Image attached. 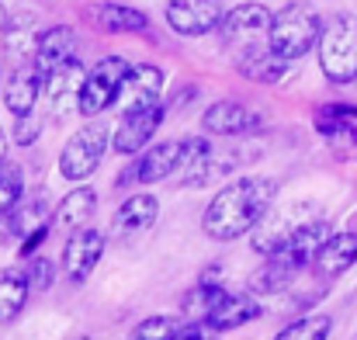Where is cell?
Instances as JSON below:
<instances>
[{"label":"cell","mask_w":357,"mask_h":340,"mask_svg":"<svg viewBox=\"0 0 357 340\" xmlns=\"http://www.w3.org/2000/svg\"><path fill=\"white\" fill-rule=\"evenodd\" d=\"M156 216H160V202H156V195H132V198H125L119 209H115V216H112V232L125 239V236H139V232H146V229H153L156 223Z\"/></svg>","instance_id":"cell-16"},{"label":"cell","mask_w":357,"mask_h":340,"mask_svg":"<svg viewBox=\"0 0 357 340\" xmlns=\"http://www.w3.org/2000/svg\"><path fill=\"white\" fill-rule=\"evenodd\" d=\"M38 17L31 10H21L7 21V31H3V49L10 59L21 63H35V52H38Z\"/></svg>","instance_id":"cell-19"},{"label":"cell","mask_w":357,"mask_h":340,"mask_svg":"<svg viewBox=\"0 0 357 340\" xmlns=\"http://www.w3.org/2000/svg\"><path fill=\"white\" fill-rule=\"evenodd\" d=\"M38 132H42V118H38V114H35V112L17 114V128H14L17 146H31V142L38 139Z\"/></svg>","instance_id":"cell-34"},{"label":"cell","mask_w":357,"mask_h":340,"mask_svg":"<svg viewBox=\"0 0 357 340\" xmlns=\"http://www.w3.org/2000/svg\"><path fill=\"white\" fill-rule=\"evenodd\" d=\"M94 209H98V191H94V188H73L66 198H59L56 223L77 232V229H84L87 223H91Z\"/></svg>","instance_id":"cell-22"},{"label":"cell","mask_w":357,"mask_h":340,"mask_svg":"<svg viewBox=\"0 0 357 340\" xmlns=\"http://www.w3.org/2000/svg\"><path fill=\"white\" fill-rule=\"evenodd\" d=\"M305 223H312L309 216H305V205H288L284 212H278V216H264V223L253 229V250L257 253H264V257H271V253H278L281 246H284V239L295 232L298 226H305Z\"/></svg>","instance_id":"cell-14"},{"label":"cell","mask_w":357,"mask_h":340,"mask_svg":"<svg viewBox=\"0 0 357 340\" xmlns=\"http://www.w3.org/2000/svg\"><path fill=\"white\" fill-rule=\"evenodd\" d=\"M28 292H31V285H28L24 271H17V267L0 271V323H10L24 309Z\"/></svg>","instance_id":"cell-23"},{"label":"cell","mask_w":357,"mask_h":340,"mask_svg":"<svg viewBox=\"0 0 357 340\" xmlns=\"http://www.w3.org/2000/svg\"><path fill=\"white\" fill-rule=\"evenodd\" d=\"M101 253H105V232L91 226L77 229L66 239V246H63V274H66V281L70 285H84L94 274Z\"/></svg>","instance_id":"cell-7"},{"label":"cell","mask_w":357,"mask_h":340,"mask_svg":"<svg viewBox=\"0 0 357 340\" xmlns=\"http://www.w3.org/2000/svg\"><path fill=\"white\" fill-rule=\"evenodd\" d=\"M177 163H181V139H177V142H156V146H149L132 167H125V174L119 177V188H125V184H153V181H163V177L177 174Z\"/></svg>","instance_id":"cell-11"},{"label":"cell","mask_w":357,"mask_h":340,"mask_svg":"<svg viewBox=\"0 0 357 340\" xmlns=\"http://www.w3.org/2000/svg\"><path fill=\"white\" fill-rule=\"evenodd\" d=\"M226 17L222 0H170L167 3V24L177 35H208Z\"/></svg>","instance_id":"cell-8"},{"label":"cell","mask_w":357,"mask_h":340,"mask_svg":"<svg viewBox=\"0 0 357 340\" xmlns=\"http://www.w3.org/2000/svg\"><path fill=\"white\" fill-rule=\"evenodd\" d=\"M354 264H357V232H333L323 243V250L316 253V260H312V267L323 278H340Z\"/></svg>","instance_id":"cell-20"},{"label":"cell","mask_w":357,"mask_h":340,"mask_svg":"<svg viewBox=\"0 0 357 340\" xmlns=\"http://www.w3.org/2000/svg\"><path fill=\"white\" fill-rule=\"evenodd\" d=\"M84 80H87V70H84L80 59H70V63H63L59 70H52V73L45 77V91H42V98H45V105H49V114L66 118L70 112H77Z\"/></svg>","instance_id":"cell-10"},{"label":"cell","mask_w":357,"mask_h":340,"mask_svg":"<svg viewBox=\"0 0 357 340\" xmlns=\"http://www.w3.org/2000/svg\"><path fill=\"white\" fill-rule=\"evenodd\" d=\"M354 340H357V337H354Z\"/></svg>","instance_id":"cell-39"},{"label":"cell","mask_w":357,"mask_h":340,"mask_svg":"<svg viewBox=\"0 0 357 340\" xmlns=\"http://www.w3.org/2000/svg\"><path fill=\"white\" fill-rule=\"evenodd\" d=\"M222 295H226V285L202 278V281L181 299V313H184L188 320H208V313L222 302Z\"/></svg>","instance_id":"cell-26"},{"label":"cell","mask_w":357,"mask_h":340,"mask_svg":"<svg viewBox=\"0 0 357 340\" xmlns=\"http://www.w3.org/2000/svg\"><path fill=\"white\" fill-rule=\"evenodd\" d=\"M128 59H121V56H105L101 63H94L91 70H87V80H84V87H80V105H77V112L84 114V118H98V114H105L112 105H119V94H121V84H125V77H128Z\"/></svg>","instance_id":"cell-5"},{"label":"cell","mask_w":357,"mask_h":340,"mask_svg":"<svg viewBox=\"0 0 357 340\" xmlns=\"http://www.w3.org/2000/svg\"><path fill=\"white\" fill-rule=\"evenodd\" d=\"M160 94H163V70L153 66V63L132 66L128 77H125V84H121L119 108H121V114H135V112H146V108H156V105H163Z\"/></svg>","instance_id":"cell-9"},{"label":"cell","mask_w":357,"mask_h":340,"mask_svg":"<svg viewBox=\"0 0 357 340\" xmlns=\"http://www.w3.org/2000/svg\"><path fill=\"white\" fill-rule=\"evenodd\" d=\"M215 337V330L208 327V323H195V327H188V330H181L174 340H212Z\"/></svg>","instance_id":"cell-35"},{"label":"cell","mask_w":357,"mask_h":340,"mask_svg":"<svg viewBox=\"0 0 357 340\" xmlns=\"http://www.w3.org/2000/svg\"><path fill=\"white\" fill-rule=\"evenodd\" d=\"M52 274H56V264L49 257H31V267H28V285L35 292H45L52 285Z\"/></svg>","instance_id":"cell-33"},{"label":"cell","mask_w":357,"mask_h":340,"mask_svg":"<svg viewBox=\"0 0 357 340\" xmlns=\"http://www.w3.org/2000/svg\"><path fill=\"white\" fill-rule=\"evenodd\" d=\"M7 163V135H3V128H0V167Z\"/></svg>","instance_id":"cell-36"},{"label":"cell","mask_w":357,"mask_h":340,"mask_svg":"<svg viewBox=\"0 0 357 340\" xmlns=\"http://www.w3.org/2000/svg\"><path fill=\"white\" fill-rule=\"evenodd\" d=\"M77 340H91V337H77Z\"/></svg>","instance_id":"cell-38"},{"label":"cell","mask_w":357,"mask_h":340,"mask_svg":"<svg viewBox=\"0 0 357 340\" xmlns=\"http://www.w3.org/2000/svg\"><path fill=\"white\" fill-rule=\"evenodd\" d=\"M278 198V181L271 177H236L229 181L205 209V219H202V229L208 239H239L246 236L250 229H257L264 223V216L271 212Z\"/></svg>","instance_id":"cell-1"},{"label":"cell","mask_w":357,"mask_h":340,"mask_svg":"<svg viewBox=\"0 0 357 340\" xmlns=\"http://www.w3.org/2000/svg\"><path fill=\"white\" fill-rule=\"evenodd\" d=\"M177 334L181 330H177V323L170 316H149V320H142L132 330V340H174Z\"/></svg>","instance_id":"cell-32"},{"label":"cell","mask_w":357,"mask_h":340,"mask_svg":"<svg viewBox=\"0 0 357 340\" xmlns=\"http://www.w3.org/2000/svg\"><path fill=\"white\" fill-rule=\"evenodd\" d=\"M49 216H52L49 202H45V198H31V202H24L21 209H14V212H10V232H14V236H21V239H28L31 232L45 229Z\"/></svg>","instance_id":"cell-28"},{"label":"cell","mask_w":357,"mask_h":340,"mask_svg":"<svg viewBox=\"0 0 357 340\" xmlns=\"http://www.w3.org/2000/svg\"><path fill=\"white\" fill-rule=\"evenodd\" d=\"M0 91H3L7 112L28 114V112H35V101H38L42 91H45V77H42V70H38L35 63H21V66H14V70L7 73V80H3Z\"/></svg>","instance_id":"cell-13"},{"label":"cell","mask_w":357,"mask_h":340,"mask_svg":"<svg viewBox=\"0 0 357 340\" xmlns=\"http://www.w3.org/2000/svg\"><path fill=\"white\" fill-rule=\"evenodd\" d=\"M319 66L326 80L333 84H354L357 80V17L337 14L323 24L319 35Z\"/></svg>","instance_id":"cell-3"},{"label":"cell","mask_w":357,"mask_h":340,"mask_svg":"<svg viewBox=\"0 0 357 340\" xmlns=\"http://www.w3.org/2000/svg\"><path fill=\"white\" fill-rule=\"evenodd\" d=\"M21 188H24V170L17 163H3L0 167V216H10L21 202Z\"/></svg>","instance_id":"cell-31"},{"label":"cell","mask_w":357,"mask_h":340,"mask_svg":"<svg viewBox=\"0 0 357 340\" xmlns=\"http://www.w3.org/2000/svg\"><path fill=\"white\" fill-rule=\"evenodd\" d=\"M7 21H10V17H7V7L0 3V38H3V31H7Z\"/></svg>","instance_id":"cell-37"},{"label":"cell","mask_w":357,"mask_h":340,"mask_svg":"<svg viewBox=\"0 0 357 340\" xmlns=\"http://www.w3.org/2000/svg\"><path fill=\"white\" fill-rule=\"evenodd\" d=\"M330 236H333V232H330V223H326V219H312V223L295 229V232L284 239V246H281L278 253H271V257L281 260V264H288V267H295V271H302V267H309V264L316 260V253L323 250V243H326Z\"/></svg>","instance_id":"cell-12"},{"label":"cell","mask_w":357,"mask_h":340,"mask_svg":"<svg viewBox=\"0 0 357 340\" xmlns=\"http://www.w3.org/2000/svg\"><path fill=\"white\" fill-rule=\"evenodd\" d=\"M295 274H298L295 267H288V264H281V260L267 257V260H264V267L250 278V292H257V295L281 292V288H288V281H291Z\"/></svg>","instance_id":"cell-29"},{"label":"cell","mask_w":357,"mask_h":340,"mask_svg":"<svg viewBox=\"0 0 357 340\" xmlns=\"http://www.w3.org/2000/svg\"><path fill=\"white\" fill-rule=\"evenodd\" d=\"M288 70H291V63L281 59V56H274L271 49L239 59V73H243L246 80H257V84H278V80L288 77Z\"/></svg>","instance_id":"cell-25"},{"label":"cell","mask_w":357,"mask_h":340,"mask_svg":"<svg viewBox=\"0 0 357 340\" xmlns=\"http://www.w3.org/2000/svg\"><path fill=\"white\" fill-rule=\"evenodd\" d=\"M94 21H98L105 31H115V35L146 31V28H149L146 10H135V7H125V3H101V7L94 10Z\"/></svg>","instance_id":"cell-24"},{"label":"cell","mask_w":357,"mask_h":340,"mask_svg":"<svg viewBox=\"0 0 357 340\" xmlns=\"http://www.w3.org/2000/svg\"><path fill=\"white\" fill-rule=\"evenodd\" d=\"M163 114H167V105H156V108H146V112L135 114H121L119 128L112 135L115 153H139L142 146H149V139L163 125Z\"/></svg>","instance_id":"cell-15"},{"label":"cell","mask_w":357,"mask_h":340,"mask_svg":"<svg viewBox=\"0 0 357 340\" xmlns=\"http://www.w3.org/2000/svg\"><path fill=\"white\" fill-rule=\"evenodd\" d=\"M316 128L330 139L333 149H351V153H357V125H351L337 108H323L319 118H316Z\"/></svg>","instance_id":"cell-27"},{"label":"cell","mask_w":357,"mask_h":340,"mask_svg":"<svg viewBox=\"0 0 357 340\" xmlns=\"http://www.w3.org/2000/svg\"><path fill=\"white\" fill-rule=\"evenodd\" d=\"M108 146H112V125L101 121V118L87 121V125L77 128V132L70 135V142L63 146V153H59V174H63L66 181H87V177L101 167Z\"/></svg>","instance_id":"cell-4"},{"label":"cell","mask_w":357,"mask_h":340,"mask_svg":"<svg viewBox=\"0 0 357 340\" xmlns=\"http://www.w3.org/2000/svg\"><path fill=\"white\" fill-rule=\"evenodd\" d=\"M257 316H260V302H257L253 292H226L222 302L208 313L205 323H208L215 334H226V330H236V327L257 320Z\"/></svg>","instance_id":"cell-18"},{"label":"cell","mask_w":357,"mask_h":340,"mask_svg":"<svg viewBox=\"0 0 357 340\" xmlns=\"http://www.w3.org/2000/svg\"><path fill=\"white\" fill-rule=\"evenodd\" d=\"M70 59H77V31L70 24H56V28L42 31L38 52H35V66L42 70V77H49L52 70H59Z\"/></svg>","instance_id":"cell-17"},{"label":"cell","mask_w":357,"mask_h":340,"mask_svg":"<svg viewBox=\"0 0 357 340\" xmlns=\"http://www.w3.org/2000/svg\"><path fill=\"white\" fill-rule=\"evenodd\" d=\"M323 35V21L312 7L305 3H284L274 17H271V35H267V49L288 63L302 59L312 45H319Z\"/></svg>","instance_id":"cell-2"},{"label":"cell","mask_w":357,"mask_h":340,"mask_svg":"<svg viewBox=\"0 0 357 340\" xmlns=\"http://www.w3.org/2000/svg\"><path fill=\"white\" fill-rule=\"evenodd\" d=\"M271 17H274V14H271L264 3H239V7H233V10L222 17L219 31H222L226 45H233L239 52V59H246V56L267 49Z\"/></svg>","instance_id":"cell-6"},{"label":"cell","mask_w":357,"mask_h":340,"mask_svg":"<svg viewBox=\"0 0 357 340\" xmlns=\"http://www.w3.org/2000/svg\"><path fill=\"white\" fill-rule=\"evenodd\" d=\"M202 125L212 135H243V132H250L257 125V112H250L239 101H215L212 108H205Z\"/></svg>","instance_id":"cell-21"},{"label":"cell","mask_w":357,"mask_h":340,"mask_svg":"<svg viewBox=\"0 0 357 340\" xmlns=\"http://www.w3.org/2000/svg\"><path fill=\"white\" fill-rule=\"evenodd\" d=\"M330 334H333V316L312 313V316H302V320L288 323L274 340H330Z\"/></svg>","instance_id":"cell-30"}]
</instances>
